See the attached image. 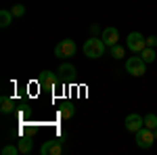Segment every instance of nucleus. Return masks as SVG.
<instances>
[{"label":"nucleus","instance_id":"412c9836","mask_svg":"<svg viewBox=\"0 0 157 155\" xmlns=\"http://www.w3.org/2000/svg\"><path fill=\"white\" fill-rule=\"evenodd\" d=\"M90 32H92V36H94V34H98V25H92V27H90Z\"/></svg>","mask_w":157,"mask_h":155},{"label":"nucleus","instance_id":"2eb2a0df","mask_svg":"<svg viewBox=\"0 0 157 155\" xmlns=\"http://www.w3.org/2000/svg\"><path fill=\"white\" fill-rule=\"evenodd\" d=\"M109 50H111V57H113V59H124V57H126V48L121 46L120 42H117L115 46H111Z\"/></svg>","mask_w":157,"mask_h":155},{"label":"nucleus","instance_id":"0eeeda50","mask_svg":"<svg viewBox=\"0 0 157 155\" xmlns=\"http://www.w3.org/2000/svg\"><path fill=\"white\" fill-rule=\"evenodd\" d=\"M124 126H126V130H128V132H134V134H136V132L145 126V118L138 115V113H130L128 118L124 119Z\"/></svg>","mask_w":157,"mask_h":155},{"label":"nucleus","instance_id":"6ab92c4d","mask_svg":"<svg viewBox=\"0 0 157 155\" xmlns=\"http://www.w3.org/2000/svg\"><path fill=\"white\" fill-rule=\"evenodd\" d=\"M11 13L15 15V17H23V15H25V6H23V4H13Z\"/></svg>","mask_w":157,"mask_h":155},{"label":"nucleus","instance_id":"4468645a","mask_svg":"<svg viewBox=\"0 0 157 155\" xmlns=\"http://www.w3.org/2000/svg\"><path fill=\"white\" fill-rule=\"evenodd\" d=\"M73 113H75V107H73V105H63V107L59 109V118H61V119L73 118Z\"/></svg>","mask_w":157,"mask_h":155},{"label":"nucleus","instance_id":"dca6fc26","mask_svg":"<svg viewBox=\"0 0 157 155\" xmlns=\"http://www.w3.org/2000/svg\"><path fill=\"white\" fill-rule=\"evenodd\" d=\"M145 126H147V128H151V130H155V128H157V115H155V113H147V115H145Z\"/></svg>","mask_w":157,"mask_h":155},{"label":"nucleus","instance_id":"39448f33","mask_svg":"<svg viewBox=\"0 0 157 155\" xmlns=\"http://www.w3.org/2000/svg\"><path fill=\"white\" fill-rule=\"evenodd\" d=\"M126 46L130 48V52H138L140 55V50L147 46V38L140 32H132V34H128V38H126Z\"/></svg>","mask_w":157,"mask_h":155},{"label":"nucleus","instance_id":"f3484780","mask_svg":"<svg viewBox=\"0 0 157 155\" xmlns=\"http://www.w3.org/2000/svg\"><path fill=\"white\" fill-rule=\"evenodd\" d=\"M17 147H19V153H29L32 151V141L29 138H21Z\"/></svg>","mask_w":157,"mask_h":155},{"label":"nucleus","instance_id":"aec40b11","mask_svg":"<svg viewBox=\"0 0 157 155\" xmlns=\"http://www.w3.org/2000/svg\"><path fill=\"white\" fill-rule=\"evenodd\" d=\"M147 46L155 48L157 46V36H149V38H147Z\"/></svg>","mask_w":157,"mask_h":155},{"label":"nucleus","instance_id":"6e6552de","mask_svg":"<svg viewBox=\"0 0 157 155\" xmlns=\"http://www.w3.org/2000/svg\"><path fill=\"white\" fill-rule=\"evenodd\" d=\"M38 84L42 86V88H46V90H52L57 84H59V78L55 76L52 72H40V76H38Z\"/></svg>","mask_w":157,"mask_h":155},{"label":"nucleus","instance_id":"20e7f679","mask_svg":"<svg viewBox=\"0 0 157 155\" xmlns=\"http://www.w3.org/2000/svg\"><path fill=\"white\" fill-rule=\"evenodd\" d=\"M155 141H157L155 132L151 130V128H147V126H143L140 130L136 132V145H138L140 149H151Z\"/></svg>","mask_w":157,"mask_h":155},{"label":"nucleus","instance_id":"9b49d317","mask_svg":"<svg viewBox=\"0 0 157 155\" xmlns=\"http://www.w3.org/2000/svg\"><path fill=\"white\" fill-rule=\"evenodd\" d=\"M0 109H2V113H13V109H15V103H13L11 96H0Z\"/></svg>","mask_w":157,"mask_h":155},{"label":"nucleus","instance_id":"9d476101","mask_svg":"<svg viewBox=\"0 0 157 155\" xmlns=\"http://www.w3.org/2000/svg\"><path fill=\"white\" fill-rule=\"evenodd\" d=\"M57 73L61 76V80H73L75 78V67H73L71 63H61Z\"/></svg>","mask_w":157,"mask_h":155},{"label":"nucleus","instance_id":"f8f14e48","mask_svg":"<svg viewBox=\"0 0 157 155\" xmlns=\"http://www.w3.org/2000/svg\"><path fill=\"white\" fill-rule=\"evenodd\" d=\"M13 17H15V15H13L11 11L2 9V11H0V27H9V25L13 23Z\"/></svg>","mask_w":157,"mask_h":155},{"label":"nucleus","instance_id":"ddd939ff","mask_svg":"<svg viewBox=\"0 0 157 155\" xmlns=\"http://www.w3.org/2000/svg\"><path fill=\"white\" fill-rule=\"evenodd\" d=\"M140 57L145 59V63H153V61L157 59V55H155V48H151V46H145L143 50H140Z\"/></svg>","mask_w":157,"mask_h":155},{"label":"nucleus","instance_id":"f257e3e1","mask_svg":"<svg viewBox=\"0 0 157 155\" xmlns=\"http://www.w3.org/2000/svg\"><path fill=\"white\" fill-rule=\"evenodd\" d=\"M105 48H107V44L103 42V38H88L84 42V46H82V52H84V57H88V59H98V57H103L105 55Z\"/></svg>","mask_w":157,"mask_h":155},{"label":"nucleus","instance_id":"a211bd4d","mask_svg":"<svg viewBox=\"0 0 157 155\" xmlns=\"http://www.w3.org/2000/svg\"><path fill=\"white\" fill-rule=\"evenodd\" d=\"M17 153H19V147H15V145L2 147V155H17Z\"/></svg>","mask_w":157,"mask_h":155},{"label":"nucleus","instance_id":"7ed1b4c3","mask_svg":"<svg viewBox=\"0 0 157 155\" xmlns=\"http://www.w3.org/2000/svg\"><path fill=\"white\" fill-rule=\"evenodd\" d=\"M126 72L134 76V78H140V76H145L147 72V63L143 57H128L126 61Z\"/></svg>","mask_w":157,"mask_h":155},{"label":"nucleus","instance_id":"f03ea898","mask_svg":"<svg viewBox=\"0 0 157 155\" xmlns=\"http://www.w3.org/2000/svg\"><path fill=\"white\" fill-rule=\"evenodd\" d=\"M75 52H78V44H75V40H71V38L61 40L59 44L55 46V57H59V59H69Z\"/></svg>","mask_w":157,"mask_h":155},{"label":"nucleus","instance_id":"1a4fd4ad","mask_svg":"<svg viewBox=\"0 0 157 155\" xmlns=\"http://www.w3.org/2000/svg\"><path fill=\"white\" fill-rule=\"evenodd\" d=\"M101 38H103V42H105V44L111 48V46H115V44L120 42V32H117V27L109 25V27H105V29H103Z\"/></svg>","mask_w":157,"mask_h":155},{"label":"nucleus","instance_id":"4be33fe9","mask_svg":"<svg viewBox=\"0 0 157 155\" xmlns=\"http://www.w3.org/2000/svg\"><path fill=\"white\" fill-rule=\"evenodd\" d=\"M153 132H155V138H157V128H155V130H153Z\"/></svg>","mask_w":157,"mask_h":155},{"label":"nucleus","instance_id":"423d86ee","mask_svg":"<svg viewBox=\"0 0 157 155\" xmlns=\"http://www.w3.org/2000/svg\"><path fill=\"white\" fill-rule=\"evenodd\" d=\"M40 153L42 155H61L63 153V141L61 138H50L40 147Z\"/></svg>","mask_w":157,"mask_h":155}]
</instances>
